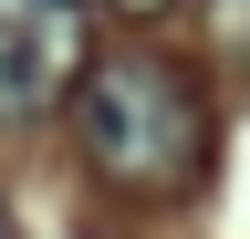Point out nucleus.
<instances>
[{"instance_id":"20e7f679","label":"nucleus","mask_w":250,"mask_h":239,"mask_svg":"<svg viewBox=\"0 0 250 239\" xmlns=\"http://www.w3.org/2000/svg\"><path fill=\"white\" fill-rule=\"evenodd\" d=\"M0 239H21V219H11V208H0Z\"/></svg>"},{"instance_id":"f257e3e1","label":"nucleus","mask_w":250,"mask_h":239,"mask_svg":"<svg viewBox=\"0 0 250 239\" xmlns=\"http://www.w3.org/2000/svg\"><path fill=\"white\" fill-rule=\"evenodd\" d=\"M73 146H83V166L104 177L115 198H136V208L198 198L208 166H219L208 94L167 52H104V63L73 83Z\"/></svg>"},{"instance_id":"7ed1b4c3","label":"nucleus","mask_w":250,"mask_h":239,"mask_svg":"<svg viewBox=\"0 0 250 239\" xmlns=\"http://www.w3.org/2000/svg\"><path fill=\"white\" fill-rule=\"evenodd\" d=\"M104 11H125V21H167L177 0H104Z\"/></svg>"},{"instance_id":"f03ea898","label":"nucleus","mask_w":250,"mask_h":239,"mask_svg":"<svg viewBox=\"0 0 250 239\" xmlns=\"http://www.w3.org/2000/svg\"><path fill=\"white\" fill-rule=\"evenodd\" d=\"M94 73V0H0V125H42Z\"/></svg>"}]
</instances>
